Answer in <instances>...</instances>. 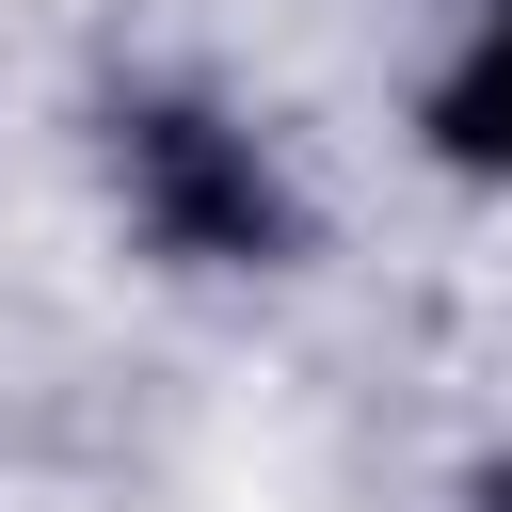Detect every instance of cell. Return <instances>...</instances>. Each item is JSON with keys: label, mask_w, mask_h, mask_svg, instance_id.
Instances as JSON below:
<instances>
[{"label": "cell", "mask_w": 512, "mask_h": 512, "mask_svg": "<svg viewBox=\"0 0 512 512\" xmlns=\"http://www.w3.org/2000/svg\"><path fill=\"white\" fill-rule=\"evenodd\" d=\"M128 176H144L160 240H192V256H272V240H288L272 176H256L208 112H144V128H128Z\"/></svg>", "instance_id": "cell-1"}, {"label": "cell", "mask_w": 512, "mask_h": 512, "mask_svg": "<svg viewBox=\"0 0 512 512\" xmlns=\"http://www.w3.org/2000/svg\"><path fill=\"white\" fill-rule=\"evenodd\" d=\"M432 128H448V160H480V176H512V32H496V48L464 64V80H448V112H432Z\"/></svg>", "instance_id": "cell-2"}]
</instances>
